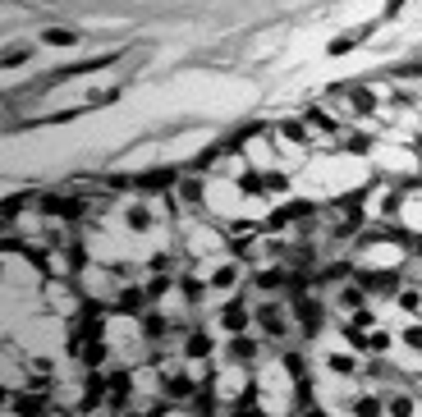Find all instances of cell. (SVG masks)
I'll return each instance as SVG.
<instances>
[{
	"label": "cell",
	"mask_w": 422,
	"mask_h": 417,
	"mask_svg": "<svg viewBox=\"0 0 422 417\" xmlns=\"http://www.w3.org/2000/svg\"><path fill=\"white\" fill-rule=\"evenodd\" d=\"M10 413L19 417H42L46 413V390H10Z\"/></svg>",
	"instance_id": "6da1fadb"
},
{
	"label": "cell",
	"mask_w": 422,
	"mask_h": 417,
	"mask_svg": "<svg viewBox=\"0 0 422 417\" xmlns=\"http://www.w3.org/2000/svg\"><path fill=\"white\" fill-rule=\"evenodd\" d=\"M363 220H367V211L358 207V202H340V207H335L331 230H335V234H354L358 225H363Z\"/></svg>",
	"instance_id": "7a4b0ae2"
},
{
	"label": "cell",
	"mask_w": 422,
	"mask_h": 417,
	"mask_svg": "<svg viewBox=\"0 0 422 417\" xmlns=\"http://www.w3.org/2000/svg\"><path fill=\"white\" fill-rule=\"evenodd\" d=\"M257 317V326H262V335H271V340H280V335H285V308H280V303H267V308H257L253 312Z\"/></svg>",
	"instance_id": "3957f363"
},
{
	"label": "cell",
	"mask_w": 422,
	"mask_h": 417,
	"mask_svg": "<svg viewBox=\"0 0 422 417\" xmlns=\"http://www.w3.org/2000/svg\"><path fill=\"white\" fill-rule=\"evenodd\" d=\"M239 275H244V271H239V262H216V266H211V275H207V285L221 294V289L239 285Z\"/></svg>",
	"instance_id": "277c9868"
},
{
	"label": "cell",
	"mask_w": 422,
	"mask_h": 417,
	"mask_svg": "<svg viewBox=\"0 0 422 417\" xmlns=\"http://www.w3.org/2000/svg\"><path fill=\"white\" fill-rule=\"evenodd\" d=\"M124 225H129L134 234H147V230L156 225V211H152V202H134V207L124 211Z\"/></svg>",
	"instance_id": "5b68a950"
},
{
	"label": "cell",
	"mask_w": 422,
	"mask_h": 417,
	"mask_svg": "<svg viewBox=\"0 0 422 417\" xmlns=\"http://www.w3.org/2000/svg\"><path fill=\"white\" fill-rule=\"evenodd\" d=\"M221 326L230 330V335H244V330H248V308H244V303H230V308L221 312Z\"/></svg>",
	"instance_id": "8992f818"
},
{
	"label": "cell",
	"mask_w": 422,
	"mask_h": 417,
	"mask_svg": "<svg viewBox=\"0 0 422 417\" xmlns=\"http://www.w3.org/2000/svg\"><path fill=\"white\" fill-rule=\"evenodd\" d=\"M175 193L184 202H193V207H202V193H207V188H202L198 175H184V179H175Z\"/></svg>",
	"instance_id": "52a82bcc"
},
{
	"label": "cell",
	"mask_w": 422,
	"mask_h": 417,
	"mask_svg": "<svg viewBox=\"0 0 422 417\" xmlns=\"http://www.w3.org/2000/svg\"><path fill=\"white\" fill-rule=\"evenodd\" d=\"M363 298H367V289H363V285H345V289H340V308L354 317V312H363Z\"/></svg>",
	"instance_id": "ba28073f"
},
{
	"label": "cell",
	"mask_w": 422,
	"mask_h": 417,
	"mask_svg": "<svg viewBox=\"0 0 422 417\" xmlns=\"http://www.w3.org/2000/svg\"><path fill=\"white\" fill-rule=\"evenodd\" d=\"M253 353H257V344L248 340V335H234V344H230V363H253Z\"/></svg>",
	"instance_id": "9c48e42d"
},
{
	"label": "cell",
	"mask_w": 422,
	"mask_h": 417,
	"mask_svg": "<svg viewBox=\"0 0 422 417\" xmlns=\"http://www.w3.org/2000/svg\"><path fill=\"white\" fill-rule=\"evenodd\" d=\"M42 42L46 46H78V33H74V28H46Z\"/></svg>",
	"instance_id": "30bf717a"
},
{
	"label": "cell",
	"mask_w": 422,
	"mask_h": 417,
	"mask_svg": "<svg viewBox=\"0 0 422 417\" xmlns=\"http://www.w3.org/2000/svg\"><path fill=\"white\" fill-rule=\"evenodd\" d=\"M326 367H331L335 376H354V372H358L354 353H331V358H326Z\"/></svg>",
	"instance_id": "8fae6325"
},
{
	"label": "cell",
	"mask_w": 422,
	"mask_h": 417,
	"mask_svg": "<svg viewBox=\"0 0 422 417\" xmlns=\"http://www.w3.org/2000/svg\"><path fill=\"white\" fill-rule=\"evenodd\" d=\"M138 321H143V335H147V340H161V335H166V317H161V312H152V317L143 312Z\"/></svg>",
	"instance_id": "7c38bea8"
},
{
	"label": "cell",
	"mask_w": 422,
	"mask_h": 417,
	"mask_svg": "<svg viewBox=\"0 0 422 417\" xmlns=\"http://www.w3.org/2000/svg\"><path fill=\"white\" fill-rule=\"evenodd\" d=\"M276 193H289V175L280 170V165H276V170H267V198H276Z\"/></svg>",
	"instance_id": "4fadbf2b"
},
{
	"label": "cell",
	"mask_w": 422,
	"mask_h": 417,
	"mask_svg": "<svg viewBox=\"0 0 422 417\" xmlns=\"http://www.w3.org/2000/svg\"><path fill=\"white\" fill-rule=\"evenodd\" d=\"M354 413H358V417H381L386 408H381V399H377V395H363V399L354 404Z\"/></svg>",
	"instance_id": "5bb4252c"
},
{
	"label": "cell",
	"mask_w": 422,
	"mask_h": 417,
	"mask_svg": "<svg viewBox=\"0 0 422 417\" xmlns=\"http://www.w3.org/2000/svg\"><path fill=\"white\" fill-rule=\"evenodd\" d=\"M211 353V335H193L189 349H184V358H207Z\"/></svg>",
	"instance_id": "9a60e30c"
},
{
	"label": "cell",
	"mask_w": 422,
	"mask_h": 417,
	"mask_svg": "<svg viewBox=\"0 0 422 417\" xmlns=\"http://www.w3.org/2000/svg\"><path fill=\"white\" fill-rule=\"evenodd\" d=\"M363 344H367L372 353H386V349H390V335H386V330H367Z\"/></svg>",
	"instance_id": "2e32d148"
},
{
	"label": "cell",
	"mask_w": 422,
	"mask_h": 417,
	"mask_svg": "<svg viewBox=\"0 0 422 417\" xmlns=\"http://www.w3.org/2000/svg\"><path fill=\"white\" fill-rule=\"evenodd\" d=\"M390 417H413V399L409 395H395V399H390Z\"/></svg>",
	"instance_id": "e0dca14e"
},
{
	"label": "cell",
	"mask_w": 422,
	"mask_h": 417,
	"mask_svg": "<svg viewBox=\"0 0 422 417\" xmlns=\"http://www.w3.org/2000/svg\"><path fill=\"white\" fill-rule=\"evenodd\" d=\"M23 60H28V46H14V51H5V60H0V65H5V69H19Z\"/></svg>",
	"instance_id": "ac0fdd59"
},
{
	"label": "cell",
	"mask_w": 422,
	"mask_h": 417,
	"mask_svg": "<svg viewBox=\"0 0 422 417\" xmlns=\"http://www.w3.org/2000/svg\"><path fill=\"white\" fill-rule=\"evenodd\" d=\"M345 147L349 152H372V143H367L363 133H345Z\"/></svg>",
	"instance_id": "d6986e66"
},
{
	"label": "cell",
	"mask_w": 422,
	"mask_h": 417,
	"mask_svg": "<svg viewBox=\"0 0 422 417\" xmlns=\"http://www.w3.org/2000/svg\"><path fill=\"white\" fill-rule=\"evenodd\" d=\"M418 303H422V294H418V289H400V308L418 312Z\"/></svg>",
	"instance_id": "ffe728a7"
},
{
	"label": "cell",
	"mask_w": 422,
	"mask_h": 417,
	"mask_svg": "<svg viewBox=\"0 0 422 417\" xmlns=\"http://www.w3.org/2000/svg\"><path fill=\"white\" fill-rule=\"evenodd\" d=\"M404 344H409V349H422V326H418V321L404 330Z\"/></svg>",
	"instance_id": "44dd1931"
},
{
	"label": "cell",
	"mask_w": 422,
	"mask_h": 417,
	"mask_svg": "<svg viewBox=\"0 0 422 417\" xmlns=\"http://www.w3.org/2000/svg\"><path fill=\"white\" fill-rule=\"evenodd\" d=\"M349 46H354V37H340V42H331V55H345Z\"/></svg>",
	"instance_id": "7402d4cb"
}]
</instances>
